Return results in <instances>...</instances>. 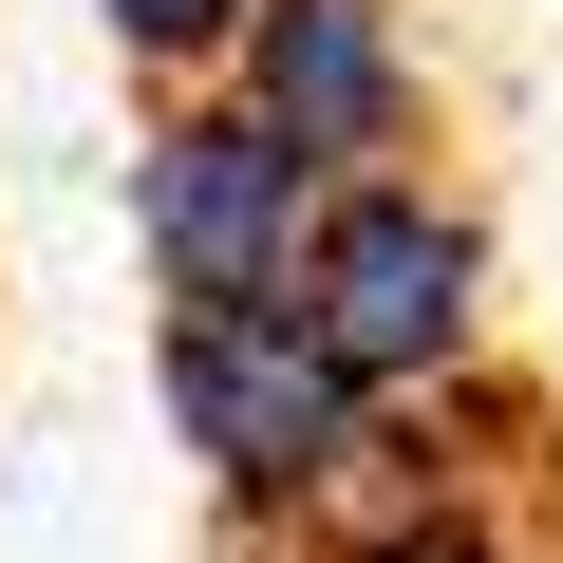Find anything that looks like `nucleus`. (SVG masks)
Returning <instances> with one entry per match:
<instances>
[{
    "instance_id": "nucleus-1",
    "label": "nucleus",
    "mask_w": 563,
    "mask_h": 563,
    "mask_svg": "<svg viewBox=\"0 0 563 563\" xmlns=\"http://www.w3.org/2000/svg\"><path fill=\"white\" fill-rule=\"evenodd\" d=\"M151 413H169V451L225 488V526L282 544V526L376 451L395 395H357V357H339L301 301H151Z\"/></svg>"
},
{
    "instance_id": "nucleus-2",
    "label": "nucleus",
    "mask_w": 563,
    "mask_h": 563,
    "mask_svg": "<svg viewBox=\"0 0 563 563\" xmlns=\"http://www.w3.org/2000/svg\"><path fill=\"white\" fill-rule=\"evenodd\" d=\"M301 320L357 357V395L432 413L488 376V207L413 151V169H357L320 207V263H301Z\"/></svg>"
},
{
    "instance_id": "nucleus-3",
    "label": "nucleus",
    "mask_w": 563,
    "mask_h": 563,
    "mask_svg": "<svg viewBox=\"0 0 563 563\" xmlns=\"http://www.w3.org/2000/svg\"><path fill=\"white\" fill-rule=\"evenodd\" d=\"M320 207H339V169L282 151L244 95H151V132H132V263H151V301H301Z\"/></svg>"
},
{
    "instance_id": "nucleus-4",
    "label": "nucleus",
    "mask_w": 563,
    "mask_h": 563,
    "mask_svg": "<svg viewBox=\"0 0 563 563\" xmlns=\"http://www.w3.org/2000/svg\"><path fill=\"white\" fill-rule=\"evenodd\" d=\"M225 95L282 151H320L339 188L432 151V38H413V0H263L244 57H225Z\"/></svg>"
},
{
    "instance_id": "nucleus-5",
    "label": "nucleus",
    "mask_w": 563,
    "mask_h": 563,
    "mask_svg": "<svg viewBox=\"0 0 563 563\" xmlns=\"http://www.w3.org/2000/svg\"><path fill=\"white\" fill-rule=\"evenodd\" d=\"M244 20H263V0H95V38H113V57H132L151 95H225Z\"/></svg>"
},
{
    "instance_id": "nucleus-6",
    "label": "nucleus",
    "mask_w": 563,
    "mask_h": 563,
    "mask_svg": "<svg viewBox=\"0 0 563 563\" xmlns=\"http://www.w3.org/2000/svg\"><path fill=\"white\" fill-rule=\"evenodd\" d=\"M357 563H526V544H507V507H470V526H413V544H357Z\"/></svg>"
}]
</instances>
